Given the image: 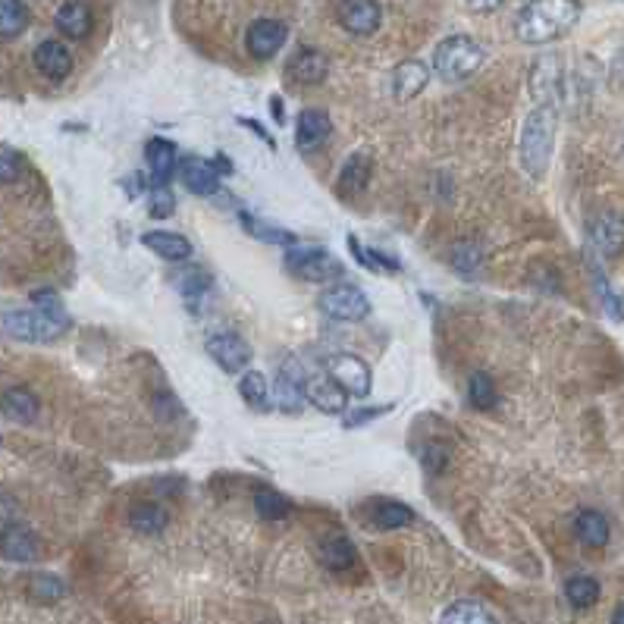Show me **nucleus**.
<instances>
[{"label": "nucleus", "mask_w": 624, "mask_h": 624, "mask_svg": "<svg viewBox=\"0 0 624 624\" xmlns=\"http://www.w3.org/2000/svg\"><path fill=\"white\" fill-rule=\"evenodd\" d=\"M577 19H581L577 0H530L515 19V35L524 44H549L568 35Z\"/></svg>", "instance_id": "1"}, {"label": "nucleus", "mask_w": 624, "mask_h": 624, "mask_svg": "<svg viewBox=\"0 0 624 624\" xmlns=\"http://www.w3.org/2000/svg\"><path fill=\"white\" fill-rule=\"evenodd\" d=\"M552 145H556V110L552 107H537L530 117L524 120L521 129V167L527 176L540 179L549 167Z\"/></svg>", "instance_id": "2"}, {"label": "nucleus", "mask_w": 624, "mask_h": 624, "mask_svg": "<svg viewBox=\"0 0 624 624\" xmlns=\"http://www.w3.org/2000/svg\"><path fill=\"white\" fill-rule=\"evenodd\" d=\"M483 60H487V51L468 35H449L439 41L433 51V69H436V76L446 82L471 79L483 66Z\"/></svg>", "instance_id": "3"}, {"label": "nucleus", "mask_w": 624, "mask_h": 624, "mask_svg": "<svg viewBox=\"0 0 624 624\" xmlns=\"http://www.w3.org/2000/svg\"><path fill=\"white\" fill-rule=\"evenodd\" d=\"M0 330L19 342H54L69 330V317L54 311H7L0 314Z\"/></svg>", "instance_id": "4"}, {"label": "nucleus", "mask_w": 624, "mask_h": 624, "mask_svg": "<svg viewBox=\"0 0 624 624\" xmlns=\"http://www.w3.org/2000/svg\"><path fill=\"white\" fill-rule=\"evenodd\" d=\"M283 261L295 280H308V283H330L345 273L342 261L327 248H289Z\"/></svg>", "instance_id": "5"}, {"label": "nucleus", "mask_w": 624, "mask_h": 624, "mask_svg": "<svg viewBox=\"0 0 624 624\" xmlns=\"http://www.w3.org/2000/svg\"><path fill=\"white\" fill-rule=\"evenodd\" d=\"M317 305L333 320H364L367 314H371V298L364 295L361 286H352V283L330 286L317 298Z\"/></svg>", "instance_id": "6"}, {"label": "nucleus", "mask_w": 624, "mask_h": 624, "mask_svg": "<svg viewBox=\"0 0 624 624\" xmlns=\"http://www.w3.org/2000/svg\"><path fill=\"white\" fill-rule=\"evenodd\" d=\"M305 386H308L305 367L298 364V358H286L280 374H276V383H273V402L283 411H302L308 402Z\"/></svg>", "instance_id": "7"}, {"label": "nucleus", "mask_w": 624, "mask_h": 624, "mask_svg": "<svg viewBox=\"0 0 624 624\" xmlns=\"http://www.w3.org/2000/svg\"><path fill=\"white\" fill-rule=\"evenodd\" d=\"M207 355L214 358V364L220 367V371L226 374H242L248 361H251V345L239 336V333H214L211 339H207Z\"/></svg>", "instance_id": "8"}, {"label": "nucleus", "mask_w": 624, "mask_h": 624, "mask_svg": "<svg viewBox=\"0 0 624 624\" xmlns=\"http://www.w3.org/2000/svg\"><path fill=\"white\" fill-rule=\"evenodd\" d=\"M289 38L286 22L280 19H254L245 32V48L254 60H270L280 54V48Z\"/></svg>", "instance_id": "9"}, {"label": "nucleus", "mask_w": 624, "mask_h": 624, "mask_svg": "<svg viewBox=\"0 0 624 624\" xmlns=\"http://www.w3.org/2000/svg\"><path fill=\"white\" fill-rule=\"evenodd\" d=\"M587 239H590L596 254H603V258H615V254H621V248H624V217L615 214V211L596 214L587 223Z\"/></svg>", "instance_id": "10"}, {"label": "nucleus", "mask_w": 624, "mask_h": 624, "mask_svg": "<svg viewBox=\"0 0 624 624\" xmlns=\"http://www.w3.org/2000/svg\"><path fill=\"white\" fill-rule=\"evenodd\" d=\"M336 19L352 35H374L383 22V10L377 0H339Z\"/></svg>", "instance_id": "11"}, {"label": "nucleus", "mask_w": 624, "mask_h": 624, "mask_svg": "<svg viewBox=\"0 0 624 624\" xmlns=\"http://www.w3.org/2000/svg\"><path fill=\"white\" fill-rule=\"evenodd\" d=\"M327 73H330V60L317 48H298L286 60V79L292 85H302V88L320 85L323 79H327Z\"/></svg>", "instance_id": "12"}, {"label": "nucleus", "mask_w": 624, "mask_h": 624, "mask_svg": "<svg viewBox=\"0 0 624 624\" xmlns=\"http://www.w3.org/2000/svg\"><path fill=\"white\" fill-rule=\"evenodd\" d=\"M179 179L192 195H217L223 173L214 160L204 157H179Z\"/></svg>", "instance_id": "13"}, {"label": "nucleus", "mask_w": 624, "mask_h": 624, "mask_svg": "<svg viewBox=\"0 0 624 624\" xmlns=\"http://www.w3.org/2000/svg\"><path fill=\"white\" fill-rule=\"evenodd\" d=\"M327 374L355 399H364L371 392V367L355 355H336L327 367Z\"/></svg>", "instance_id": "14"}, {"label": "nucleus", "mask_w": 624, "mask_h": 624, "mask_svg": "<svg viewBox=\"0 0 624 624\" xmlns=\"http://www.w3.org/2000/svg\"><path fill=\"white\" fill-rule=\"evenodd\" d=\"M330 135H333V123L330 117L323 110H302L298 113V120H295V148L302 151V154H311L317 148H323L330 142Z\"/></svg>", "instance_id": "15"}, {"label": "nucleus", "mask_w": 624, "mask_h": 624, "mask_svg": "<svg viewBox=\"0 0 624 624\" xmlns=\"http://www.w3.org/2000/svg\"><path fill=\"white\" fill-rule=\"evenodd\" d=\"M571 530H574L577 543L587 549H603L612 540V524L603 512H596V508H581L571 521Z\"/></svg>", "instance_id": "16"}, {"label": "nucleus", "mask_w": 624, "mask_h": 624, "mask_svg": "<svg viewBox=\"0 0 624 624\" xmlns=\"http://www.w3.org/2000/svg\"><path fill=\"white\" fill-rule=\"evenodd\" d=\"M371 173H374V157L367 151H355L342 164V170H339V182H336L339 198H345V201L358 198L367 189V179H371Z\"/></svg>", "instance_id": "17"}, {"label": "nucleus", "mask_w": 624, "mask_h": 624, "mask_svg": "<svg viewBox=\"0 0 624 624\" xmlns=\"http://www.w3.org/2000/svg\"><path fill=\"white\" fill-rule=\"evenodd\" d=\"M308 402L323 411V414H342L349 408V392H345L330 374H317V377H308Z\"/></svg>", "instance_id": "18"}, {"label": "nucleus", "mask_w": 624, "mask_h": 624, "mask_svg": "<svg viewBox=\"0 0 624 624\" xmlns=\"http://www.w3.org/2000/svg\"><path fill=\"white\" fill-rule=\"evenodd\" d=\"M32 60L38 66V73L54 79V82H63L69 73H73V54H69V48L63 41H54V38L41 41L35 48V54H32Z\"/></svg>", "instance_id": "19"}, {"label": "nucleus", "mask_w": 624, "mask_h": 624, "mask_svg": "<svg viewBox=\"0 0 624 624\" xmlns=\"http://www.w3.org/2000/svg\"><path fill=\"white\" fill-rule=\"evenodd\" d=\"M145 154H148V170H151L154 186H170V179L179 170L176 145L167 142V138H151V142L145 145Z\"/></svg>", "instance_id": "20"}, {"label": "nucleus", "mask_w": 624, "mask_h": 624, "mask_svg": "<svg viewBox=\"0 0 624 624\" xmlns=\"http://www.w3.org/2000/svg\"><path fill=\"white\" fill-rule=\"evenodd\" d=\"M427 82H430V66L421 60H405L392 73V95L399 101H411L427 88Z\"/></svg>", "instance_id": "21"}, {"label": "nucleus", "mask_w": 624, "mask_h": 624, "mask_svg": "<svg viewBox=\"0 0 624 624\" xmlns=\"http://www.w3.org/2000/svg\"><path fill=\"white\" fill-rule=\"evenodd\" d=\"M38 549H41L38 537L29 527L10 524L0 530V552H4L10 562H32V559H38Z\"/></svg>", "instance_id": "22"}, {"label": "nucleus", "mask_w": 624, "mask_h": 624, "mask_svg": "<svg viewBox=\"0 0 624 624\" xmlns=\"http://www.w3.org/2000/svg\"><path fill=\"white\" fill-rule=\"evenodd\" d=\"M530 91L540 101V107H552V101L559 98L562 91V66L556 57H546L534 66V76H530Z\"/></svg>", "instance_id": "23"}, {"label": "nucleus", "mask_w": 624, "mask_h": 624, "mask_svg": "<svg viewBox=\"0 0 624 624\" xmlns=\"http://www.w3.org/2000/svg\"><path fill=\"white\" fill-rule=\"evenodd\" d=\"M142 245L148 251H154L157 258H164V261H189L195 254V248H192V242L186 236L167 233V229H154V233H145Z\"/></svg>", "instance_id": "24"}, {"label": "nucleus", "mask_w": 624, "mask_h": 624, "mask_svg": "<svg viewBox=\"0 0 624 624\" xmlns=\"http://www.w3.org/2000/svg\"><path fill=\"white\" fill-rule=\"evenodd\" d=\"M57 29L73 38V41H82L91 35V29H95V16H91V7L82 4V0H69V4H63L57 10Z\"/></svg>", "instance_id": "25"}, {"label": "nucleus", "mask_w": 624, "mask_h": 624, "mask_svg": "<svg viewBox=\"0 0 624 624\" xmlns=\"http://www.w3.org/2000/svg\"><path fill=\"white\" fill-rule=\"evenodd\" d=\"M0 411H4L7 418L16 421V424H32L38 418V411H41V402H38V396L32 389L13 386V389L4 392V396H0Z\"/></svg>", "instance_id": "26"}, {"label": "nucleus", "mask_w": 624, "mask_h": 624, "mask_svg": "<svg viewBox=\"0 0 624 624\" xmlns=\"http://www.w3.org/2000/svg\"><path fill=\"white\" fill-rule=\"evenodd\" d=\"M129 524L142 537H157V534H164V530L170 527V512L164 505H157V502H138L132 508V515H129Z\"/></svg>", "instance_id": "27"}, {"label": "nucleus", "mask_w": 624, "mask_h": 624, "mask_svg": "<svg viewBox=\"0 0 624 624\" xmlns=\"http://www.w3.org/2000/svg\"><path fill=\"white\" fill-rule=\"evenodd\" d=\"M358 562V549L349 537H327L320 543V565L330 571H349Z\"/></svg>", "instance_id": "28"}, {"label": "nucleus", "mask_w": 624, "mask_h": 624, "mask_svg": "<svg viewBox=\"0 0 624 624\" xmlns=\"http://www.w3.org/2000/svg\"><path fill=\"white\" fill-rule=\"evenodd\" d=\"M599 581L590 574H574L565 581V599L571 609H593L599 603Z\"/></svg>", "instance_id": "29"}, {"label": "nucleus", "mask_w": 624, "mask_h": 624, "mask_svg": "<svg viewBox=\"0 0 624 624\" xmlns=\"http://www.w3.org/2000/svg\"><path fill=\"white\" fill-rule=\"evenodd\" d=\"M239 396H242L245 405L267 411L270 402H273V389H270V383L261 371H245L242 380H239Z\"/></svg>", "instance_id": "30"}, {"label": "nucleus", "mask_w": 624, "mask_h": 624, "mask_svg": "<svg viewBox=\"0 0 624 624\" xmlns=\"http://www.w3.org/2000/svg\"><path fill=\"white\" fill-rule=\"evenodd\" d=\"M439 624H496V618L487 606L471 603V599H458V603H452L439 615Z\"/></svg>", "instance_id": "31"}, {"label": "nucleus", "mask_w": 624, "mask_h": 624, "mask_svg": "<svg viewBox=\"0 0 624 624\" xmlns=\"http://www.w3.org/2000/svg\"><path fill=\"white\" fill-rule=\"evenodd\" d=\"M29 26V7L22 0H0V38H16Z\"/></svg>", "instance_id": "32"}, {"label": "nucleus", "mask_w": 624, "mask_h": 624, "mask_svg": "<svg viewBox=\"0 0 624 624\" xmlns=\"http://www.w3.org/2000/svg\"><path fill=\"white\" fill-rule=\"evenodd\" d=\"M590 273H593V289H596V295H599V302H603L606 314H609L612 320H624L621 295L609 286L606 273H603V267H599V261H596V258H590Z\"/></svg>", "instance_id": "33"}, {"label": "nucleus", "mask_w": 624, "mask_h": 624, "mask_svg": "<svg viewBox=\"0 0 624 624\" xmlns=\"http://www.w3.org/2000/svg\"><path fill=\"white\" fill-rule=\"evenodd\" d=\"M414 521V512H411V505H405V502H392V499H386V502H380L377 508H374V524L380 527V530H402V527H408Z\"/></svg>", "instance_id": "34"}, {"label": "nucleus", "mask_w": 624, "mask_h": 624, "mask_svg": "<svg viewBox=\"0 0 624 624\" xmlns=\"http://www.w3.org/2000/svg\"><path fill=\"white\" fill-rule=\"evenodd\" d=\"M242 226H245V233L254 236V239H261L267 245H295L298 239L292 233H286V229L280 226H273L261 217H251V214H242Z\"/></svg>", "instance_id": "35"}, {"label": "nucleus", "mask_w": 624, "mask_h": 624, "mask_svg": "<svg viewBox=\"0 0 624 624\" xmlns=\"http://www.w3.org/2000/svg\"><path fill=\"white\" fill-rule=\"evenodd\" d=\"M254 508L264 521H286L292 515V502L273 490H258L254 493Z\"/></svg>", "instance_id": "36"}, {"label": "nucleus", "mask_w": 624, "mask_h": 624, "mask_svg": "<svg viewBox=\"0 0 624 624\" xmlns=\"http://www.w3.org/2000/svg\"><path fill=\"white\" fill-rule=\"evenodd\" d=\"M468 402L480 411H490L499 405V389H496V380L490 374H474L471 383H468Z\"/></svg>", "instance_id": "37"}, {"label": "nucleus", "mask_w": 624, "mask_h": 624, "mask_svg": "<svg viewBox=\"0 0 624 624\" xmlns=\"http://www.w3.org/2000/svg\"><path fill=\"white\" fill-rule=\"evenodd\" d=\"M29 593L38 599V603H54V599H60L66 593V587L54 574H35L29 581Z\"/></svg>", "instance_id": "38"}, {"label": "nucleus", "mask_w": 624, "mask_h": 624, "mask_svg": "<svg viewBox=\"0 0 624 624\" xmlns=\"http://www.w3.org/2000/svg\"><path fill=\"white\" fill-rule=\"evenodd\" d=\"M179 289H182V295H186L189 302H192V308H195L198 298H201L207 289H211V276H207L204 270H189V273H182Z\"/></svg>", "instance_id": "39"}, {"label": "nucleus", "mask_w": 624, "mask_h": 624, "mask_svg": "<svg viewBox=\"0 0 624 624\" xmlns=\"http://www.w3.org/2000/svg\"><path fill=\"white\" fill-rule=\"evenodd\" d=\"M173 211H176V198H173L170 186H154L151 204H148V214H151L154 220H167V217H173Z\"/></svg>", "instance_id": "40"}, {"label": "nucleus", "mask_w": 624, "mask_h": 624, "mask_svg": "<svg viewBox=\"0 0 624 624\" xmlns=\"http://www.w3.org/2000/svg\"><path fill=\"white\" fill-rule=\"evenodd\" d=\"M392 411V405H383V408H355V411H349L345 414V430H358V427H364L367 421H374V418H383V414H389Z\"/></svg>", "instance_id": "41"}, {"label": "nucleus", "mask_w": 624, "mask_h": 624, "mask_svg": "<svg viewBox=\"0 0 624 624\" xmlns=\"http://www.w3.org/2000/svg\"><path fill=\"white\" fill-rule=\"evenodd\" d=\"M446 465H449V446H443V443H430V446H427V455H424V468H427L430 474H443Z\"/></svg>", "instance_id": "42"}, {"label": "nucleus", "mask_w": 624, "mask_h": 624, "mask_svg": "<svg viewBox=\"0 0 624 624\" xmlns=\"http://www.w3.org/2000/svg\"><path fill=\"white\" fill-rule=\"evenodd\" d=\"M452 264L461 270V273H474V267L480 264V251L474 248V245H458L455 251H452Z\"/></svg>", "instance_id": "43"}, {"label": "nucleus", "mask_w": 624, "mask_h": 624, "mask_svg": "<svg viewBox=\"0 0 624 624\" xmlns=\"http://www.w3.org/2000/svg\"><path fill=\"white\" fill-rule=\"evenodd\" d=\"M22 176V157L13 151H0V182H16Z\"/></svg>", "instance_id": "44"}, {"label": "nucleus", "mask_w": 624, "mask_h": 624, "mask_svg": "<svg viewBox=\"0 0 624 624\" xmlns=\"http://www.w3.org/2000/svg\"><path fill=\"white\" fill-rule=\"evenodd\" d=\"M270 113H273V120L280 123V126L286 123V107H283L280 95H273V98H270Z\"/></svg>", "instance_id": "45"}, {"label": "nucleus", "mask_w": 624, "mask_h": 624, "mask_svg": "<svg viewBox=\"0 0 624 624\" xmlns=\"http://www.w3.org/2000/svg\"><path fill=\"white\" fill-rule=\"evenodd\" d=\"M499 4H502V0H468V7L477 10V13H490V10H496Z\"/></svg>", "instance_id": "46"}, {"label": "nucleus", "mask_w": 624, "mask_h": 624, "mask_svg": "<svg viewBox=\"0 0 624 624\" xmlns=\"http://www.w3.org/2000/svg\"><path fill=\"white\" fill-rule=\"evenodd\" d=\"M239 123H242V126H248V129H251L254 135H261V138H264V142H267V145L273 148V138H270V135L264 132V126H261V123H254V120H245V117H242Z\"/></svg>", "instance_id": "47"}, {"label": "nucleus", "mask_w": 624, "mask_h": 624, "mask_svg": "<svg viewBox=\"0 0 624 624\" xmlns=\"http://www.w3.org/2000/svg\"><path fill=\"white\" fill-rule=\"evenodd\" d=\"M612 73H615V76H618V79L624 82V51H621V54L615 57V66H612Z\"/></svg>", "instance_id": "48"}, {"label": "nucleus", "mask_w": 624, "mask_h": 624, "mask_svg": "<svg viewBox=\"0 0 624 624\" xmlns=\"http://www.w3.org/2000/svg\"><path fill=\"white\" fill-rule=\"evenodd\" d=\"M612 624H624V603H621V606H615V612H612Z\"/></svg>", "instance_id": "49"}, {"label": "nucleus", "mask_w": 624, "mask_h": 624, "mask_svg": "<svg viewBox=\"0 0 624 624\" xmlns=\"http://www.w3.org/2000/svg\"><path fill=\"white\" fill-rule=\"evenodd\" d=\"M621 4H624V0H621Z\"/></svg>", "instance_id": "50"}]
</instances>
